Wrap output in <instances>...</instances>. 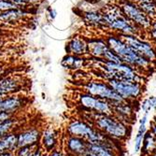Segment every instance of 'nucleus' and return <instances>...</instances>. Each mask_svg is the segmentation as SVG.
Returning <instances> with one entry per match:
<instances>
[{
	"label": "nucleus",
	"mask_w": 156,
	"mask_h": 156,
	"mask_svg": "<svg viewBox=\"0 0 156 156\" xmlns=\"http://www.w3.org/2000/svg\"><path fill=\"white\" fill-rule=\"evenodd\" d=\"M18 136V148L24 146H32L39 143L41 132L37 128H28L21 131Z\"/></svg>",
	"instance_id": "obj_13"
},
{
	"label": "nucleus",
	"mask_w": 156,
	"mask_h": 156,
	"mask_svg": "<svg viewBox=\"0 0 156 156\" xmlns=\"http://www.w3.org/2000/svg\"><path fill=\"white\" fill-rule=\"evenodd\" d=\"M107 81L122 96V98L126 101H137L142 96L144 92L143 84L139 82L131 80H120L114 79L108 80Z\"/></svg>",
	"instance_id": "obj_5"
},
{
	"label": "nucleus",
	"mask_w": 156,
	"mask_h": 156,
	"mask_svg": "<svg viewBox=\"0 0 156 156\" xmlns=\"http://www.w3.org/2000/svg\"><path fill=\"white\" fill-rule=\"evenodd\" d=\"M42 154H43V150H42V148L38 145L34 149V151L28 156H41Z\"/></svg>",
	"instance_id": "obj_32"
},
{
	"label": "nucleus",
	"mask_w": 156,
	"mask_h": 156,
	"mask_svg": "<svg viewBox=\"0 0 156 156\" xmlns=\"http://www.w3.org/2000/svg\"><path fill=\"white\" fill-rule=\"evenodd\" d=\"M29 15V12L23 8L9 9L0 12V23H11L18 22Z\"/></svg>",
	"instance_id": "obj_18"
},
{
	"label": "nucleus",
	"mask_w": 156,
	"mask_h": 156,
	"mask_svg": "<svg viewBox=\"0 0 156 156\" xmlns=\"http://www.w3.org/2000/svg\"><path fill=\"white\" fill-rule=\"evenodd\" d=\"M66 145V150L74 156H83L84 153L88 151V142L79 136H68Z\"/></svg>",
	"instance_id": "obj_14"
},
{
	"label": "nucleus",
	"mask_w": 156,
	"mask_h": 156,
	"mask_svg": "<svg viewBox=\"0 0 156 156\" xmlns=\"http://www.w3.org/2000/svg\"><path fill=\"white\" fill-rule=\"evenodd\" d=\"M148 122H149V117L148 114H145L140 118L138 122V127L136 130V134L135 136L134 139V152L138 153L141 151V148H142V142L145 134L148 131Z\"/></svg>",
	"instance_id": "obj_17"
},
{
	"label": "nucleus",
	"mask_w": 156,
	"mask_h": 156,
	"mask_svg": "<svg viewBox=\"0 0 156 156\" xmlns=\"http://www.w3.org/2000/svg\"><path fill=\"white\" fill-rule=\"evenodd\" d=\"M83 20L85 23L92 25V26L106 27L103 13L101 11L92 10V11L85 12L83 14Z\"/></svg>",
	"instance_id": "obj_22"
},
{
	"label": "nucleus",
	"mask_w": 156,
	"mask_h": 156,
	"mask_svg": "<svg viewBox=\"0 0 156 156\" xmlns=\"http://www.w3.org/2000/svg\"><path fill=\"white\" fill-rule=\"evenodd\" d=\"M106 41L108 48L120 56L122 61L127 65H129L138 71L142 70H149L151 62L142 55L136 52L132 48H130L125 42L120 37V36L110 34L106 37Z\"/></svg>",
	"instance_id": "obj_2"
},
{
	"label": "nucleus",
	"mask_w": 156,
	"mask_h": 156,
	"mask_svg": "<svg viewBox=\"0 0 156 156\" xmlns=\"http://www.w3.org/2000/svg\"><path fill=\"white\" fill-rule=\"evenodd\" d=\"M149 33H150V37L151 38L156 42V20L152 21L150 28H149Z\"/></svg>",
	"instance_id": "obj_31"
},
{
	"label": "nucleus",
	"mask_w": 156,
	"mask_h": 156,
	"mask_svg": "<svg viewBox=\"0 0 156 156\" xmlns=\"http://www.w3.org/2000/svg\"><path fill=\"white\" fill-rule=\"evenodd\" d=\"M0 156H14L13 151H4L2 153H0Z\"/></svg>",
	"instance_id": "obj_36"
},
{
	"label": "nucleus",
	"mask_w": 156,
	"mask_h": 156,
	"mask_svg": "<svg viewBox=\"0 0 156 156\" xmlns=\"http://www.w3.org/2000/svg\"><path fill=\"white\" fill-rule=\"evenodd\" d=\"M140 108L145 114H148L151 110L156 109V95L144 98L140 103Z\"/></svg>",
	"instance_id": "obj_27"
},
{
	"label": "nucleus",
	"mask_w": 156,
	"mask_h": 156,
	"mask_svg": "<svg viewBox=\"0 0 156 156\" xmlns=\"http://www.w3.org/2000/svg\"><path fill=\"white\" fill-rule=\"evenodd\" d=\"M88 150L94 152L96 156H119V153L115 151L100 144L88 143Z\"/></svg>",
	"instance_id": "obj_25"
},
{
	"label": "nucleus",
	"mask_w": 156,
	"mask_h": 156,
	"mask_svg": "<svg viewBox=\"0 0 156 156\" xmlns=\"http://www.w3.org/2000/svg\"><path fill=\"white\" fill-rule=\"evenodd\" d=\"M15 125H16V120L13 118V116L6 119L2 122H0V138L13 132V129L15 128Z\"/></svg>",
	"instance_id": "obj_26"
},
{
	"label": "nucleus",
	"mask_w": 156,
	"mask_h": 156,
	"mask_svg": "<svg viewBox=\"0 0 156 156\" xmlns=\"http://www.w3.org/2000/svg\"><path fill=\"white\" fill-rule=\"evenodd\" d=\"M96 1H99V0H96Z\"/></svg>",
	"instance_id": "obj_40"
},
{
	"label": "nucleus",
	"mask_w": 156,
	"mask_h": 156,
	"mask_svg": "<svg viewBox=\"0 0 156 156\" xmlns=\"http://www.w3.org/2000/svg\"><path fill=\"white\" fill-rule=\"evenodd\" d=\"M49 10H50V17L51 19H54L55 16H56V11L54 9H50Z\"/></svg>",
	"instance_id": "obj_37"
},
{
	"label": "nucleus",
	"mask_w": 156,
	"mask_h": 156,
	"mask_svg": "<svg viewBox=\"0 0 156 156\" xmlns=\"http://www.w3.org/2000/svg\"><path fill=\"white\" fill-rule=\"evenodd\" d=\"M155 151H156V137L148 130L143 138L141 152H142L143 156H148Z\"/></svg>",
	"instance_id": "obj_24"
},
{
	"label": "nucleus",
	"mask_w": 156,
	"mask_h": 156,
	"mask_svg": "<svg viewBox=\"0 0 156 156\" xmlns=\"http://www.w3.org/2000/svg\"><path fill=\"white\" fill-rule=\"evenodd\" d=\"M120 8L124 15L140 29H149L152 19L139 8L133 0H121Z\"/></svg>",
	"instance_id": "obj_6"
},
{
	"label": "nucleus",
	"mask_w": 156,
	"mask_h": 156,
	"mask_svg": "<svg viewBox=\"0 0 156 156\" xmlns=\"http://www.w3.org/2000/svg\"><path fill=\"white\" fill-rule=\"evenodd\" d=\"M24 104V98L17 94H9L2 99L0 103V111L7 112L13 115Z\"/></svg>",
	"instance_id": "obj_12"
},
{
	"label": "nucleus",
	"mask_w": 156,
	"mask_h": 156,
	"mask_svg": "<svg viewBox=\"0 0 156 156\" xmlns=\"http://www.w3.org/2000/svg\"><path fill=\"white\" fill-rule=\"evenodd\" d=\"M19 7L16 6L10 0H0V12L6 11L9 9H18Z\"/></svg>",
	"instance_id": "obj_30"
},
{
	"label": "nucleus",
	"mask_w": 156,
	"mask_h": 156,
	"mask_svg": "<svg viewBox=\"0 0 156 156\" xmlns=\"http://www.w3.org/2000/svg\"><path fill=\"white\" fill-rule=\"evenodd\" d=\"M148 156H156V151H153L152 153H151L150 155H148Z\"/></svg>",
	"instance_id": "obj_38"
},
{
	"label": "nucleus",
	"mask_w": 156,
	"mask_h": 156,
	"mask_svg": "<svg viewBox=\"0 0 156 156\" xmlns=\"http://www.w3.org/2000/svg\"><path fill=\"white\" fill-rule=\"evenodd\" d=\"M86 59L81 57V56L78 55H67L63 59L62 65L66 68H70V69H80L83 67L86 64Z\"/></svg>",
	"instance_id": "obj_23"
},
{
	"label": "nucleus",
	"mask_w": 156,
	"mask_h": 156,
	"mask_svg": "<svg viewBox=\"0 0 156 156\" xmlns=\"http://www.w3.org/2000/svg\"><path fill=\"white\" fill-rule=\"evenodd\" d=\"M88 53H90L94 58L103 59V56L106 51L109 49L106 38H91L87 41Z\"/></svg>",
	"instance_id": "obj_15"
},
{
	"label": "nucleus",
	"mask_w": 156,
	"mask_h": 156,
	"mask_svg": "<svg viewBox=\"0 0 156 156\" xmlns=\"http://www.w3.org/2000/svg\"><path fill=\"white\" fill-rule=\"evenodd\" d=\"M18 149L17 133L11 132L0 138V153L4 151L15 152Z\"/></svg>",
	"instance_id": "obj_21"
},
{
	"label": "nucleus",
	"mask_w": 156,
	"mask_h": 156,
	"mask_svg": "<svg viewBox=\"0 0 156 156\" xmlns=\"http://www.w3.org/2000/svg\"><path fill=\"white\" fill-rule=\"evenodd\" d=\"M94 126L86 120H72L66 126L68 136H79L86 140L92 134Z\"/></svg>",
	"instance_id": "obj_11"
},
{
	"label": "nucleus",
	"mask_w": 156,
	"mask_h": 156,
	"mask_svg": "<svg viewBox=\"0 0 156 156\" xmlns=\"http://www.w3.org/2000/svg\"><path fill=\"white\" fill-rule=\"evenodd\" d=\"M10 1L19 8H25L29 5H36L39 3L41 0H10Z\"/></svg>",
	"instance_id": "obj_29"
},
{
	"label": "nucleus",
	"mask_w": 156,
	"mask_h": 156,
	"mask_svg": "<svg viewBox=\"0 0 156 156\" xmlns=\"http://www.w3.org/2000/svg\"><path fill=\"white\" fill-rule=\"evenodd\" d=\"M85 92L101 99L108 101L109 103L114 102H121L124 99L113 89L108 81H101V80H92L88 81L84 85Z\"/></svg>",
	"instance_id": "obj_7"
},
{
	"label": "nucleus",
	"mask_w": 156,
	"mask_h": 156,
	"mask_svg": "<svg viewBox=\"0 0 156 156\" xmlns=\"http://www.w3.org/2000/svg\"><path fill=\"white\" fill-rule=\"evenodd\" d=\"M12 116H13V115L9 114V113H7V112L0 111V122H3V121H5L6 119L10 118V117H12Z\"/></svg>",
	"instance_id": "obj_34"
},
{
	"label": "nucleus",
	"mask_w": 156,
	"mask_h": 156,
	"mask_svg": "<svg viewBox=\"0 0 156 156\" xmlns=\"http://www.w3.org/2000/svg\"><path fill=\"white\" fill-rule=\"evenodd\" d=\"M48 155H49V156H65L64 153H63L62 151H58V150H54V151H51Z\"/></svg>",
	"instance_id": "obj_35"
},
{
	"label": "nucleus",
	"mask_w": 156,
	"mask_h": 156,
	"mask_svg": "<svg viewBox=\"0 0 156 156\" xmlns=\"http://www.w3.org/2000/svg\"><path fill=\"white\" fill-rule=\"evenodd\" d=\"M22 88L19 80L14 77H3L0 78V94L4 97L9 94H13Z\"/></svg>",
	"instance_id": "obj_16"
},
{
	"label": "nucleus",
	"mask_w": 156,
	"mask_h": 156,
	"mask_svg": "<svg viewBox=\"0 0 156 156\" xmlns=\"http://www.w3.org/2000/svg\"><path fill=\"white\" fill-rule=\"evenodd\" d=\"M103 59L106 61H109V62H113V63H122V59L120 58V56L118 54H116L113 51H111L110 49H108L106 53L103 56Z\"/></svg>",
	"instance_id": "obj_28"
},
{
	"label": "nucleus",
	"mask_w": 156,
	"mask_h": 156,
	"mask_svg": "<svg viewBox=\"0 0 156 156\" xmlns=\"http://www.w3.org/2000/svg\"><path fill=\"white\" fill-rule=\"evenodd\" d=\"M41 156H49V155H48V153H43Z\"/></svg>",
	"instance_id": "obj_39"
},
{
	"label": "nucleus",
	"mask_w": 156,
	"mask_h": 156,
	"mask_svg": "<svg viewBox=\"0 0 156 156\" xmlns=\"http://www.w3.org/2000/svg\"><path fill=\"white\" fill-rule=\"evenodd\" d=\"M155 137H156V119L153 120L151 123V127H150V130H149Z\"/></svg>",
	"instance_id": "obj_33"
},
{
	"label": "nucleus",
	"mask_w": 156,
	"mask_h": 156,
	"mask_svg": "<svg viewBox=\"0 0 156 156\" xmlns=\"http://www.w3.org/2000/svg\"><path fill=\"white\" fill-rule=\"evenodd\" d=\"M102 13L106 27L109 28L112 31L117 32L118 35H136L140 29L124 15L121 8L118 6L107 7L104 9Z\"/></svg>",
	"instance_id": "obj_4"
},
{
	"label": "nucleus",
	"mask_w": 156,
	"mask_h": 156,
	"mask_svg": "<svg viewBox=\"0 0 156 156\" xmlns=\"http://www.w3.org/2000/svg\"><path fill=\"white\" fill-rule=\"evenodd\" d=\"M66 51L69 54L82 56L88 53L87 41H85L83 38H80L79 37H73L68 42L66 46Z\"/></svg>",
	"instance_id": "obj_20"
},
{
	"label": "nucleus",
	"mask_w": 156,
	"mask_h": 156,
	"mask_svg": "<svg viewBox=\"0 0 156 156\" xmlns=\"http://www.w3.org/2000/svg\"><path fill=\"white\" fill-rule=\"evenodd\" d=\"M134 102L130 101H121V102H114L110 103L112 107L113 115L117 119L123 122L126 124L132 125L135 118H136V111L133 106Z\"/></svg>",
	"instance_id": "obj_10"
},
{
	"label": "nucleus",
	"mask_w": 156,
	"mask_h": 156,
	"mask_svg": "<svg viewBox=\"0 0 156 156\" xmlns=\"http://www.w3.org/2000/svg\"><path fill=\"white\" fill-rule=\"evenodd\" d=\"M79 105L86 112L99 113V114H113L112 107L108 101L95 97L86 92L79 95Z\"/></svg>",
	"instance_id": "obj_8"
},
{
	"label": "nucleus",
	"mask_w": 156,
	"mask_h": 156,
	"mask_svg": "<svg viewBox=\"0 0 156 156\" xmlns=\"http://www.w3.org/2000/svg\"><path fill=\"white\" fill-rule=\"evenodd\" d=\"M98 61L100 62L102 74L107 80L114 79L120 80H131L142 84L144 83V78L142 74L139 73L137 69L123 62L113 63L100 58H98Z\"/></svg>",
	"instance_id": "obj_3"
},
{
	"label": "nucleus",
	"mask_w": 156,
	"mask_h": 156,
	"mask_svg": "<svg viewBox=\"0 0 156 156\" xmlns=\"http://www.w3.org/2000/svg\"><path fill=\"white\" fill-rule=\"evenodd\" d=\"M119 36L127 45L138 54L142 55L143 57L147 58L151 62L156 60V50L150 42L140 39L136 35L121 34Z\"/></svg>",
	"instance_id": "obj_9"
},
{
	"label": "nucleus",
	"mask_w": 156,
	"mask_h": 156,
	"mask_svg": "<svg viewBox=\"0 0 156 156\" xmlns=\"http://www.w3.org/2000/svg\"><path fill=\"white\" fill-rule=\"evenodd\" d=\"M90 118L86 120L91 122L95 128L103 132L108 137L119 142L128 139L132 133L131 125L126 124L117 119L113 114H99L88 112Z\"/></svg>",
	"instance_id": "obj_1"
},
{
	"label": "nucleus",
	"mask_w": 156,
	"mask_h": 156,
	"mask_svg": "<svg viewBox=\"0 0 156 156\" xmlns=\"http://www.w3.org/2000/svg\"><path fill=\"white\" fill-rule=\"evenodd\" d=\"M41 145L47 152H51L56 150V146L58 143L57 133L53 129H46L41 133Z\"/></svg>",
	"instance_id": "obj_19"
}]
</instances>
